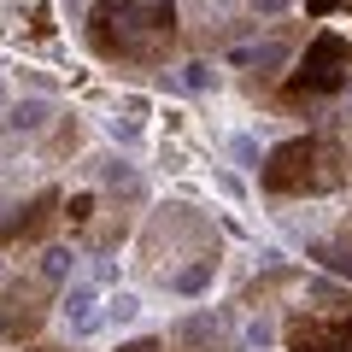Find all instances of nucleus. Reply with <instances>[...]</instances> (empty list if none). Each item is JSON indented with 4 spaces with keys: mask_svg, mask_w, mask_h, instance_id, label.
Listing matches in <instances>:
<instances>
[{
    "mask_svg": "<svg viewBox=\"0 0 352 352\" xmlns=\"http://www.w3.org/2000/svg\"><path fill=\"white\" fill-rule=\"evenodd\" d=\"M223 264V241H217L212 217L194 212V206L170 200L147 217L141 229V270H147L159 288L170 294H206Z\"/></svg>",
    "mask_w": 352,
    "mask_h": 352,
    "instance_id": "1",
    "label": "nucleus"
},
{
    "mask_svg": "<svg viewBox=\"0 0 352 352\" xmlns=\"http://www.w3.org/2000/svg\"><path fill=\"white\" fill-rule=\"evenodd\" d=\"M88 47L106 65L159 71L176 53V6L170 0H94L88 6Z\"/></svg>",
    "mask_w": 352,
    "mask_h": 352,
    "instance_id": "2",
    "label": "nucleus"
},
{
    "mask_svg": "<svg viewBox=\"0 0 352 352\" xmlns=\"http://www.w3.org/2000/svg\"><path fill=\"white\" fill-rule=\"evenodd\" d=\"M346 182H352V147L335 129L294 135L270 147V159L258 164V188L276 200H317V194H340Z\"/></svg>",
    "mask_w": 352,
    "mask_h": 352,
    "instance_id": "3",
    "label": "nucleus"
},
{
    "mask_svg": "<svg viewBox=\"0 0 352 352\" xmlns=\"http://www.w3.org/2000/svg\"><path fill=\"white\" fill-rule=\"evenodd\" d=\"M65 252L41 247L36 258H24V252H0V335L6 340H36L41 323H47L53 311V294H59L65 282Z\"/></svg>",
    "mask_w": 352,
    "mask_h": 352,
    "instance_id": "4",
    "label": "nucleus"
},
{
    "mask_svg": "<svg viewBox=\"0 0 352 352\" xmlns=\"http://www.w3.org/2000/svg\"><path fill=\"white\" fill-rule=\"evenodd\" d=\"M346 88H352V36L317 30V36L294 53V65L282 71V88L270 100H276L282 112H311V106H323V100H340Z\"/></svg>",
    "mask_w": 352,
    "mask_h": 352,
    "instance_id": "5",
    "label": "nucleus"
},
{
    "mask_svg": "<svg viewBox=\"0 0 352 352\" xmlns=\"http://www.w3.org/2000/svg\"><path fill=\"white\" fill-rule=\"evenodd\" d=\"M288 352H352V288L305 282V300L282 323Z\"/></svg>",
    "mask_w": 352,
    "mask_h": 352,
    "instance_id": "6",
    "label": "nucleus"
},
{
    "mask_svg": "<svg viewBox=\"0 0 352 352\" xmlns=\"http://www.w3.org/2000/svg\"><path fill=\"white\" fill-rule=\"evenodd\" d=\"M59 212H65V194L59 188L30 194V200L0 223V252H41V247H47V235L59 229Z\"/></svg>",
    "mask_w": 352,
    "mask_h": 352,
    "instance_id": "7",
    "label": "nucleus"
},
{
    "mask_svg": "<svg viewBox=\"0 0 352 352\" xmlns=\"http://www.w3.org/2000/svg\"><path fill=\"white\" fill-rule=\"evenodd\" d=\"M176 352H229V311H194L170 329Z\"/></svg>",
    "mask_w": 352,
    "mask_h": 352,
    "instance_id": "8",
    "label": "nucleus"
},
{
    "mask_svg": "<svg viewBox=\"0 0 352 352\" xmlns=\"http://www.w3.org/2000/svg\"><path fill=\"white\" fill-rule=\"evenodd\" d=\"M305 252H311L323 270H335V276H346V282H352V217H340L335 235H329V241H311Z\"/></svg>",
    "mask_w": 352,
    "mask_h": 352,
    "instance_id": "9",
    "label": "nucleus"
},
{
    "mask_svg": "<svg viewBox=\"0 0 352 352\" xmlns=\"http://www.w3.org/2000/svg\"><path fill=\"white\" fill-rule=\"evenodd\" d=\"M335 12H352V0H305V18H335Z\"/></svg>",
    "mask_w": 352,
    "mask_h": 352,
    "instance_id": "10",
    "label": "nucleus"
},
{
    "mask_svg": "<svg viewBox=\"0 0 352 352\" xmlns=\"http://www.w3.org/2000/svg\"><path fill=\"white\" fill-rule=\"evenodd\" d=\"M112 317H118V323H129V317H135V300H129V294H118V300H112Z\"/></svg>",
    "mask_w": 352,
    "mask_h": 352,
    "instance_id": "11",
    "label": "nucleus"
},
{
    "mask_svg": "<svg viewBox=\"0 0 352 352\" xmlns=\"http://www.w3.org/2000/svg\"><path fill=\"white\" fill-rule=\"evenodd\" d=\"M30 352H71V346H30Z\"/></svg>",
    "mask_w": 352,
    "mask_h": 352,
    "instance_id": "12",
    "label": "nucleus"
}]
</instances>
